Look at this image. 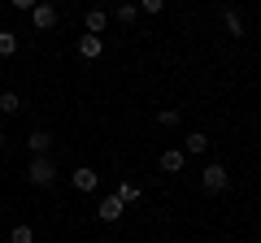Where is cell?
I'll use <instances>...</instances> for the list:
<instances>
[{"label":"cell","mask_w":261,"mask_h":243,"mask_svg":"<svg viewBox=\"0 0 261 243\" xmlns=\"http://www.w3.org/2000/svg\"><path fill=\"white\" fill-rule=\"evenodd\" d=\"M27 183H31V187H53V183H57V165H53L48 157H31Z\"/></svg>","instance_id":"cell-1"},{"label":"cell","mask_w":261,"mask_h":243,"mask_svg":"<svg viewBox=\"0 0 261 243\" xmlns=\"http://www.w3.org/2000/svg\"><path fill=\"white\" fill-rule=\"evenodd\" d=\"M226 183H231V174H226V165H218V161L200 169V187L214 191V196H218V191H226Z\"/></svg>","instance_id":"cell-2"},{"label":"cell","mask_w":261,"mask_h":243,"mask_svg":"<svg viewBox=\"0 0 261 243\" xmlns=\"http://www.w3.org/2000/svg\"><path fill=\"white\" fill-rule=\"evenodd\" d=\"M31 22H35L39 31H53L57 26V5H53V0H39L35 9H31Z\"/></svg>","instance_id":"cell-3"},{"label":"cell","mask_w":261,"mask_h":243,"mask_svg":"<svg viewBox=\"0 0 261 243\" xmlns=\"http://www.w3.org/2000/svg\"><path fill=\"white\" fill-rule=\"evenodd\" d=\"M70 183H74V191H96L100 187V174H96L92 165H79L74 174H70Z\"/></svg>","instance_id":"cell-4"},{"label":"cell","mask_w":261,"mask_h":243,"mask_svg":"<svg viewBox=\"0 0 261 243\" xmlns=\"http://www.w3.org/2000/svg\"><path fill=\"white\" fill-rule=\"evenodd\" d=\"M122 213H126V204H122L118 196H105L100 204H96V217H100V222H118Z\"/></svg>","instance_id":"cell-5"},{"label":"cell","mask_w":261,"mask_h":243,"mask_svg":"<svg viewBox=\"0 0 261 243\" xmlns=\"http://www.w3.org/2000/svg\"><path fill=\"white\" fill-rule=\"evenodd\" d=\"M100 52H105V39L100 35H79V56H83V61H96Z\"/></svg>","instance_id":"cell-6"},{"label":"cell","mask_w":261,"mask_h":243,"mask_svg":"<svg viewBox=\"0 0 261 243\" xmlns=\"http://www.w3.org/2000/svg\"><path fill=\"white\" fill-rule=\"evenodd\" d=\"M183 165H187V152H183V148L161 152V169H166V174H183Z\"/></svg>","instance_id":"cell-7"},{"label":"cell","mask_w":261,"mask_h":243,"mask_svg":"<svg viewBox=\"0 0 261 243\" xmlns=\"http://www.w3.org/2000/svg\"><path fill=\"white\" fill-rule=\"evenodd\" d=\"M27 148H31V157H48L53 135H48V131H31V135H27Z\"/></svg>","instance_id":"cell-8"},{"label":"cell","mask_w":261,"mask_h":243,"mask_svg":"<svg viewBox=\"0 0 261 243\" xmlns=\"http://www.w3.org/2000/svg\"><path fill=\"white\" fill-rule=\"evenodd\" d=\"M83 26H87V35H100V31L109 26V13H105V9H87Z\"/></svg>","instance_id":"cell-9"},{"label":"cell","mask_w":261,"mask_h":243,"mask_svg":"<svg viewBox=\"0 0 261 243\" xmlns=\"http://www.w3.org/2000/svg\"><path fill=\"white\" fill-rule=\"evenodd\" d=\"M222 26H226V35H231V39H244V18L235 9H222Z\"/></svg>","instance_id":"cell-10"},{"label":"cell","mask_w":261,"mask_h":243,"mask_svg":"<svg viewBox=\"0 0 261 243\" xmlns=\"http://www.w3.org/2000/svg\"><path fill=\"white\" fill-rule=\"evenodd\" d=\"M113 18H118V22H122V26H130V22L140 18V5H135V0H122L118 9H113Z\"/></svg>","instance_id":"cell-11"},{"label":"cell","mask_w":261,"mask_h":243,"mask_svg":"<svg viewBox=\"0 0 261 243\" xmlns=\"http://www.w3.org/2000/svg\"><path fill=\"white\" fill-rule=\"evenodd\" d=\"M22 109V100H18V92H0V113L5 117H13V113Z\"/></svg>","instance_id":"cell-12"},{"label":"cell","mask_w":261,"mask_h":243,"mask_svg":"<svg viewBox=\"0 0 261 243\" xmlns=\"http://www.w3.org/2000/svg\"><path fill=\"white\" fill-rule=\"evenodd\" d=\"M209 148V135L205 131H192V135H187V148L183 152H205Z\"/></svg>","instance_id":"cell-13"},{"label":"cell","mask_w":261,"mask_h":243,"mask_svg":"<svg viewBox=\"0 0 261 243\" xmlns=\"http://www.w3.org/2000/svg\"><path fill=\"white\" fill-rule=\"evenodd\" d=\"M18 52V35L13 31H0V56H13Z\"/></svg>","instance_id":"cell-14"},{"label":"cell","mask_w":261,"mask_h":243,"mask_svg":"<svg viewBox=\"0 0 261 243\" xmlns=\"http://www.w3.org/2000/svg\"><path fill=\"white\" fill-rule=\"evenodd\" d=\"M113 196H118L122 204H130V200H140V187H135V183H118V191H113Z\"/></svg>","instance_id":"cell-15"},{"label":"cell","mask_w":261,"mask_h":243,"mask_svg":"<svg viewBox=\"0 0 261 243\" xmlns=\"http://www.w3.org/2000/svg\"><path fill=\"white\" fill-rule=\"evenodd\" d=\"M9 243H35V230H31V226H13V230H9Z\"/></svg>","instance_id":"cell-16"},{"label":"cell","mask_w":261,"mask_h":243,"mask_svg":"<svg viewBox=\"0 0 261 243\" xmlns=\"http://www.w3.org/2000/svg\"><path fill=\"white\" fill-rule=\"evenodd\" d=\"M157 122H161V126H178V122H183V113H178V109H161Z\"/></svg>","instance_id":"cell-17"},{"label":"cell","mask_w":261,"mask_h":243,"mask_svg":"<svg viewBox=\"0 0 261 243\" xmlns=\"http://www.w3.org/2000/svg\"><path fill=\"white\" fill-rule=\"evenodd\" d=\"M135 5H140V13H161L166 9V0H135Z\"/></svg>","instance_id":"cell-18"},{"label":"cell","mask_w":261,"mask_h":243,"mask_svg":"<svg viewBox=\"0 0 261 243\" xmlns=\"http://www.w3.org/2000/svg\"><path fill=\"white\" fill-rule=\"evenodd\" d=\"M9 5H13V9H22V13H31V9L39 5V0H9Z\"/></svg>","instance_id":"cell-19"},{"label":"cell","mask_w":261,"mask_h":243,"mask_svg":"<svg viewBox=\"0 0 261 243\" xmlns=\"http://www.w3.org/2000/svg\"><path fill=\"white\" fill-rule=\"evenodd\" d=\"M0 143H5V126H0Z\"/></svg>","instance_id":"cell-20"}]
</instances>
